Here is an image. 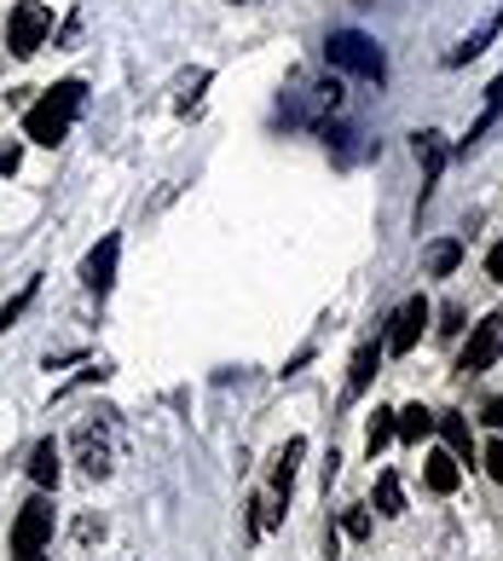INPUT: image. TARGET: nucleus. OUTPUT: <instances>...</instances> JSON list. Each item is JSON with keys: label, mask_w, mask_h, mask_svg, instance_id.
I'll use <instances>...</instances> for the list:
<instances>
[{"label": "nucleus", "mask_w": 503, "mask_h": 561, "mask_svg": "<svg viewBox=\"0 0 503 561\" xmlns=\"http://www.w3.org/2000/svg\"><path fill=\"white\" fill-rule=\"evenodd\" d=\"M301 451H307V440H289V446L278 451V469H272V486H278L284 497H289V481H296V463H301Z\"/></svg>", "instance_id": "nucleus-18"}, {"label": "nucleus", "mask_w": 503, "mask_h": 561, "mask_svg": "<svg viewBox=\"0 0 503 561\" xmlns=\"http://www.w3.org/2000/svg\"><path fill=\"white\" fill-rule=\"evenodd\" d=\"M324 58H330L335 70L365 76V81H382V76H388V53L376 47L370 35H359V30H335V35L324 41Z\"/></svg>", "instance_id": "nucleus-2"}, {"label": "nucleus", "mask_w": 503, "mask_h": 561, "mask_svg": "<svg viewBox=\"0 0 503 561\" xmlns=\"http://www.w3.org/2000/svg\"><path fill=\"white\" fill-rule=\"evenodd\" d=\"M487 474H492V481H503V440L487 446Z\"/></svg>", "instance_id": "nucleus-21"}, {"label": "nucleus", "mask_w": 503, "mask_h": 561, "mask_svg": "<svg viewBox=\"0 0 503 561\" xmlns=\"http://www.w3.org/2000/svg\"><path fill=\"white\" fill-rule=\"evenodd\" d=\"M376 510H382V515H400L405 510V492H400V474H393V469L376 474Z\"/></svg>", "instance_id": "nucleus-15"}, {"label": "nucleus", "mask_w": 503, "mask_h": 561, "mask_svg": "<svg viewBox=\"0 0 503 561\" xmlns=\"http://www.w3.org/2000/svg\"><path fill=\"white\" fill-rule=\"evenodd\" d=\"M81 105H88V88H81V81H58L41 105H30L24 134L35 145H65V134H70V122L81 116Z\"/></svg>", "instance_id": "nucleus-1"}, {"label": "nucleus", "mask_w": 503, "mask_h": 561, "mask_svg": "<svg viewBox=\"0 0 503 561\" xmlns=\"http://www.w3.org/2000/svg\"><path fill=\"white\" fill-rule=\"evenodd\" d=\"M393 428L405 434V440H423V434H434V411H423V405H405V411H393Z\"/></svg>", "instance_id": "nucleus-17"}, {"label": "nucleus", "mask_w": 503, "mask_h": 561, "mask_svg": "<svg viewBox=\"0 0 503 561\" xmlns=\"http://www.w3.org/2000/svg\"><path fill=\"white\" fill-rule=\"evenodd\" d=\"M457 261H464V243H457V238H439V243L428 249V273H434V278L457 273Z\"/></svg>", "instance_id": "nucleus-16"}, {"label": "nucleus", "mask_w": 503, "mask_h": 561, "mask_svg": "<svg viewBox=\"0 0 503 561\" xmlns=\"http://www.w3.org/2000/svg\"><path fill=\"white\" fill-rule=\"evenodd\" d=\"M376 359H382V353H376L370 342L353 353V377H347V400H359V393L370 388V377H376Z\"/></svg>", "instance_id": "nucleus-13"}, {"label": "nucleus", "mask_w": 503, "mask_h": 561, "mask_svg": "<svg viewBox=\"0 0 503 561\" xmlns=\"http://www.w3.org/2000/svg\"><path fill=\"white\" fill-rule=\"evenodd\" d=\"M498 30H503V7H498V12L487 18V24H480V30H475V35L464 41V47H457V53H451V65H469V58H480V53H487V47H492V35H498Z\"/></svg>", "instance_id": "nucleus-10"}, {"label": "nucleus", "mask_w": 503, "mask_h": 561, "mask_svg": "<svg viewBox=\"0 0 503 561\" xmlns=\"http://www.w3.org/2000/svg\"><path fill=\"white\" fill-rule=\"evenodd\" d=\"M47 30H53V12L41 7V0H18L12 18H7V47H12L18 58H30L41 41H47Z\"/></svg>", "instance_id": "nucleus-3"}, {"label": "nucleus", "mask_w": 503, "mask_h": 561, "mask_svg": "<svg viewBox=\"0 0 503 561\" xmlns=\"http://www.w3.org/2000/svg\"><path fill=\"white\" fill-rule=\"evenodd\" d=\"M487 273L503 284V243H492V255H487Z\"/></svg>", "instance_id": "nucleus-23"}, {"label": "nucleus", "mask_w": 503, "mask_h": 561, "mask_svg": "<svg viewBox=\"0 0 503 561\" xmlns=\"http://www.w3.org/2000/svg\"><path fill=\"white\" fill-rule=\"evenodd\" d=\"M76 457H81V469H88L93 481H99V474H111V440L99 434V423L76 428Z\"/></svg>", "instance_id": "nucleus-8"}, {"label": "nucleus", "mask_w": 503, "mask_h": 561, "mask_svg": "<svg viewBox=\"0 0 503 561\" xmlns=\"http://www.w3.org/2000/svg\"><path fill=\"white\" fill-rule=\"evenodd\" d=\"M18 157H24L18 145H0V174H12V169H18Z\"/></svg>", "instance_id": "nucleus-22"}, {"label": "nucleus", "mask_w": 503, "mask_h": 561, "mask_svg": "<svg viewBox=\"0 0 503 561\" xmlns=\"http://www.w3.org/2000/svg\"><path fill=\"white\" fill-rule=\"evenodd\" d=\"M434 428L446 434V451H451V457H469V451H475V440H469V423L457 417V411H446V417H434Z\"/></svg>", "instance_id": "nucleus-12"}, {"label": "nucleus", "mask_w": 503, "mask_h": 561, "mask_svg": "<svg viewBox=\"0 0 503 561\" xmlns=\"http://www.w3.org/2000/svg\"><path fill=\"white\" fill-rule=\"evenodd\" d=\"M53 545V504L47 497H30L24 510H18V527H12V550H47Z\"/></svg>", "instance_id": "nucleus-5"}, {"label": "nucleus", "mask_w": 503, "mask_h": 561, "mask_svg": "<svg viewBox=\"0 0 503 561\" xmlns=\"http://www.w3.org/2000/svg\"><path fill=\"white\" fill-rule=\"evenodd\" d=\"M411 151H416V162H423V180H434L439 169H446V139L439 134H416Z\"/></svg>", "instance_id": "nucleus-14"}, {"label": "nucleus", "mask_w": 503, "mask_h": 561, "mask_svg": "<svg viewBox=\"0 0 503 561\" xmlns=\"http://www.w3.org/2000/svg\"><path fill=\"white\" fill-rule=\"evenodd\" d=\"M423 324H428V301L423 296L400 301V313L388 319V353H411L416 336H423Z\"/></svg>", "instance_id": "nucleus-6"}, {"label": "nucleus", "mask_w": 503, "mask_h": 561, "mask_svg": "<svg viewBox=\"0 0 503 561\" xmlns=\"http://www.w3.org/2000/svg\"><path fill=\"white\" fill-rule=\"evenodd\" d=\"M393 434H400V428H393V411H376V417H370V428H365V440H370V457L382 451V446L393 440Z\"/></svg>", "instance_id": "nucleus-20"}, {"label": "nucleus", "mask_w": 503, "mask_h": 561, "mask_svg": "<svg viewBox=\"0 0 503 561\" xmlns=\"http://www.w3.org/2000/svg\"><path fill=\"white\" fill-rule=\"evenodd\" d=\"M116 261H122V238L111 232V238H99V249L88 255V266H81V273H88V289H99V296H104V289L116 284Z\"/></svg>", "instance_id": "nucleus-7"}, {"label": "nucleus", "mask_w": 503, "mask_h": 561, "mask_svg": "<svg viewBox=\"0 0 503 561\" xmlns=\"http://www.w3.org/2000/svg\"><path fill=\"white\" fill-rule=\"evenodd\" d=\"M18 561H47V556H41V550H24V556H18Z\"/></svg>", "instance_id": "nucleus-26"}, {"label": "nucleus", "mask_w": 503, "mask_h": 561, "mask_svg": "<svg viewBox=\"0 0 503 561\" xmlns=\"http://www.w3.org/2000/svg\"><path fill=\"white\" fill-rule=\"evenodd\" d=\"M487 105H503V76H498L492 88H487Z\"/></svg>", "instance_id": "nucleus-25"}, {"label": "nucleus", "mask_w": 503, "mask_h": 561, "mask_svg": "<svg viewBox=\"0 0 503 561\" xmlns=\"http://www.w3.org/2000/svg\"><path fill=\"white\" fill-rule=\"evenodd\" d=\"M423 481H428V492H457V481H464V474H457V457L451 451H428V469H423Z\"/></svg>", "instance_id": "nucleus-9"}, {"label": "nucleus", "mask_w": 503, "mask_h": 561, "mask_svg": "<svg viewBox=\"0 0 503 561\" xmlns=\"http://www.w3.org/2000/svg\"><path fill=\"white\" fill-rule=\"evenodd\" d=\"M503 353V313H492L487 324H475V336L464 342V359H457V370L464 377H480V370H492Z\"/></svg>", "instance_id": "nucleus-4"}, {"label": "nucleus", "mask_w": 503, "mask_h": 561, "mask_svg": "<svg viewBox=\"0 0 503 561\" xmlns=\"http://www.w3.org/2000/svg\"><path fill=\"white\" fill-rule=\"evenodd\" d=\"M30 481H35V486H58V446H53V440H41V446L30 451Z\"/></svg>", "instance_id": "nucleus-11"}, {"label": "nucleus", "mask_w": 503, "mask_h": 561, "mask_svg": "<svg viewBox=\"0 0 503 561\" xmlns=\"http://www.w3.org/2000/svg\"><path fill=\"white\" fill-rule=\"evenodd\" d=\"M480 417H487L492 428H503V400H487V411H480Z\"/></svg>", "instance_id": "nucleus-24"}, {"label": "nucleus", "mask_w": 503, "mask_h": 561, "mask_svg": "<svg viewBox=\"0 0 503 561\" xmlns=\"http://www.w3.org/2000/svg\"><path fill=\"white\" fill-rule=\"evenodd\" d=\"M35 289H41V284H35V278H30V284H24V289H18V296H12V301H7V307H0V330H12V324H18V319H24V307H30V301H35Z\"/></svg>", "instance_id": "nucleus-19"}]
</instances>
